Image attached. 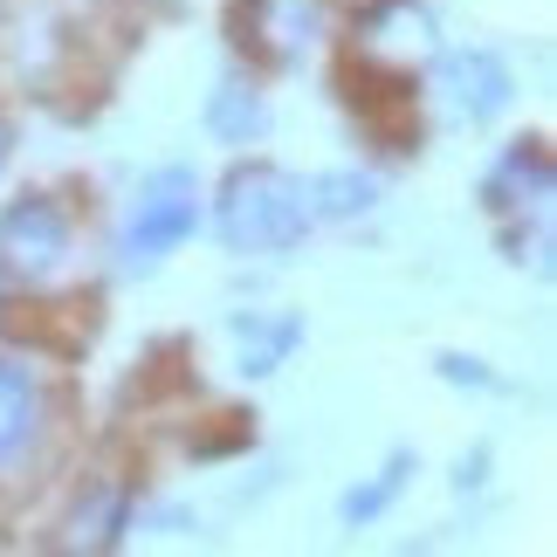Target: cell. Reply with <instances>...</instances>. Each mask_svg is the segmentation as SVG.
I'll use <instances>...</instances> for the list:
<instances>
[{
    "mask_svg": "<svg viewBox=\"0 0 557 557\" xmlns=\"http://www.w3.org/2000/svg\"><path fill=\"white\" fill-rule=\"evenodd\" d=\"M310 186L283 165H234L213 200V234L227 255H283L310 234Z\"/></svg>",
    "mask_w": 557,
    "mask_h": 557,
    "instance_id": "obj_1",
    "label": "cell"
},
{
    "mask_svg": "<svg viewBox=\"0 0 557 557\" xmlns=\"http://www.w3.org/2000/svg\"><path fill=\"white\" fill-rule=\"evenodd\" d=\"M193 227H200V180H193V165H159L138 186V200L117 227V262L132 275H152L165 255H180L193 242Z\"/></svg>",
    "mask_w": 557,
    "mask_h": 557,
    "instance_id": "obj_2",
    "label": "cell"
},
{
    "mask_svg": "<svg viewBox=\"0 0 557 557\" xmlns=\"http://www.w3.org/2000/svg\"><path fill=\"white\" fill-rule=\"evenodd\" d=\"M76 248V221L55 193H28V200L0 207V283L41 289L49 275H62Z\"/></svg>",
    "mask_w": 557,
    "mask_h": 557,
    "instance_id": "obj_3",
    "label": "cell"
},
{
    "mask_svg": "<svg viewBox=\"0 0 557 557\" xmlns=\"http://www.w3.org/2000/svg\"><path fill=\"white\" fill-rule=\"evenodd\" d=\"M324 21H331L324 0H242L234 28H242V49H255L262 62H304Z\"/></svg>",
    "mask_w": 557,
    "mask_h": 557,
    "instance_id": "obj_4",
    "label": "cell"
},
{
    "mask_svg": "<svg viewBox=\"0 0 557 557\" xmlns=\"http://www.w3.org/2000/svg\"><path fill=\"white\" fill-rule=\"evenodd\" d=\"M441 90L461 124H496L509 111V97H517V76H509V62L496 49H455L441 62Z\"/></svg>",
    "mask_w": 557,
    "mask_h": 557,
    "instance_id": "obj_5",
    "label": "cell"
},
{
    "mask_svg": "<svg viewBox=\"0 0 557 557\" xmlns=\"http://www.w3.org/2000/svg\"><path fill=\"white\" fill-rule=\"evenodd\" d=\"M41 434H49V393H41V379L28 366L0 358V482L35 455Z\"/></svg>",
    "mask_w": 557,
    "mask_h": 557,
    "instance_id": "obj_6",
    "label": "cell"
},
{
    "mask_svg": "<svg viewBox=\"0 0 557 557\" xmlns=\"http://www.w3.org/2000/svg\"><path fill=\"white\" fill-rule=\"evenodd\" d=\"M358 49L366 62H385V70H413V62L434 55V14L420 0H379L358 28Z\"/></svg>",
    "mask_w": 557,
    "mask_h": 557,
    "instance_id": "obj_7",
    "label": "cell"
},
{
    "mask_svg": "<svg viewBox=\"0 0 557 557\" xmlns=\"http://www.w3.org/2000/svg\"><path fill=\"white\" fill-rule=\"evenodd\" d=\"M482 200L496 207V213H544V200H550V159H544V145H517L496 173H488V186H482Z\"/></svg>",
    "mask_w": 557,
    "mask_h": 557,
    "instance_id": "obj_8",
    "label": "cell"
},
{
    "mask_svg": "<svg viewBox=\"0 0 557 557\" xmlns=\"http://www.w3.org/2000/svg\"><path fill=\"white\" fill-rule=\"evenodd\" d=\"M234 351H242V379H269L275 366H283V358L304 345V324H296V317H262V310H248V317H234Z\"/></svg>",
    "mask_w": 557,
    "mask_h": 557,
    "instance_id": "obj_9",
    "label": "cell"
},
{
    "mask_svg": "<svg viewBox=\"0 0 557 557\" xmlns=\"http://www.w3.org/2000/svg\"><path fill=\"white\" fill-rule=\"evenodd\" d=\"M207 132L221 138V145H255L269 132V103H262V90L255 83H242V76H227L221 90L207 97Z\"/></svg>",
    "mask_w": 557,
    "mask_h": 557,
    "instance_id": "obj_10",
    "label": "cell"
},
{
    "mask_svg": "<svg viewBox=\"0 0 557 557\" xmlns=\"http://www.w3.org/2000/svg\"><path fill=\"white\" fill-rule=\"evenodd\" d=\"M124 530H132V496H124L117 482H97L90 503H76V517H70V544H83V550H111Z\"/></svg>",
    "mask_w": 557,
    "mask_h": 557,
    "instance_id": "obj_11",
    "label": "cell"
},
{
    "mask_svg": "<svg viewBox=\"0 0 557 557\" xmlns=\"http://www.w3.org/2000/svg\"><path fill=\"white\" fill-rule=\"evenodd\" d=\"M379 207V180L372 173H324L310 180V213H324V221H358V213Z\"/></svg>",
    "mask_w": 557,
    "mask_h": 557,
    "instance_id": "obj_12",
    "label": "cell"
},
{
    "mask_svg": "<svg viewBox=\"0 0 557 557\" xmlns=\"http://www.w3.org/2000/svg\"><path fill=\"white\" fill-rule=\"evenodd\" d=\"M406 475H413V455H393V461H385V468H379V475H372L366 488H351V496L337 503V517H345L351 530H358V523H379L385 509H393V496L406 488Z\"/></svg>",
    "mask_w": 557,
    "mask_h": 557,
    "instance_id": "obj_13",
    "label": "cell"
},
{
    "mask_svg": "<svg viewBox=\"0 0 557 557\" xmlns=\"http://www.w3.org/2000/svg\"><path fill=\"white\" fill-rule=\"evenodd\" d=\"M441 372L455 379V385H461V379H468V385H482V358H455V351H447V358H441Z\"/></svg>",
    "mask_w": 557,
    "mask_h": 557,
    "instance_id": "obj_14",
    "label": "cell"
},
{
    "mask_svg": "<svg viewBox=\"0 0 557 557\" xmlns=\"http://www.w3.org/2000/svg\"><path fill=\"white\" fill-rule=\"evenodd\" d=\"M8 152H14V132H8V117H0V165H8Z\"/></svg>",
    "mask_w": 557,
    "mask_h": 557,
    "instance_id": "obj_15",
    "label": "cell"
}]
</instances>
